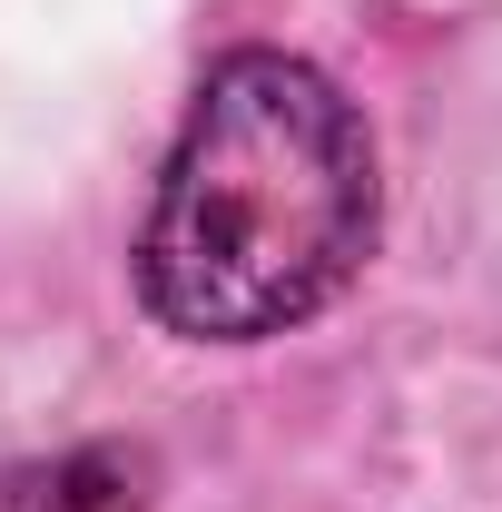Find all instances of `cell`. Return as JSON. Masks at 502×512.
<instances>
[{"mask_svg":"<svg viewBox=\"0 0 502 512\" xmlns=\"http://www.w3.org/2000/svg\"><path fill=\"white\" fill-rule=\"evenodd\" d=\"M375 138L296 50H227L138 227V306L188 345H266L325 316L375 256Z\"/></svg>","mask_w":502,"mask_h":512,"instance_id":"cell-1","label":"cell"},{"mask_svg":"<svg viewBox=\"0 0 502 512\" xmlns=\"http://www.w3.org/2000/svg\"><path fill=\"white\" fill-rule=\"evenodd\" d=\"M0 512H148V453L79 444L40 463H0Z\"/></svg>","mask_w":502,"mask_h":512,"instance_id":"cell-2","label":"cell"}]
</instances>
